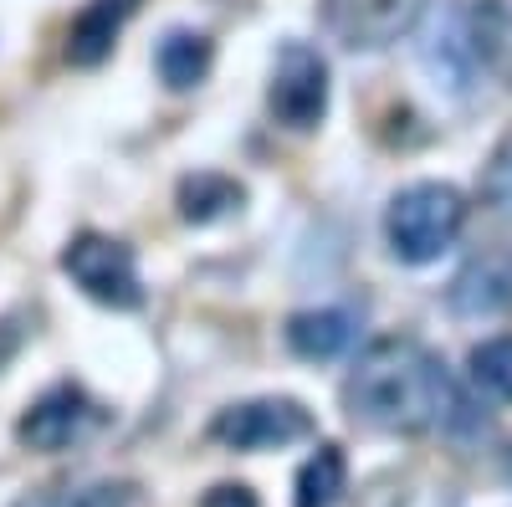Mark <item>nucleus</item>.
<instances>
[{"mask_svg": "<svg viewBox=\"0 0 512 507\" xmlns=\"http://www.w3.org/2000/svg\"><path fill=\"white\" fill-rule=\"evenodd\" d=\"M344 405L369 431L420 436V431L451 426L461 395L441 354H431L420 338H374L344 379Z\"/></svg>", "mask_w": 512, "mask_h": 507, "instance_id": "1", "label": "nucleus"}, {"mask_svg": "<svg viewBox=\"0 0 512 507\" xmlns=\"http://www.w3.org/2000/svg\"><path fill=\"white\" fill-rule=\"evenodd\" d=\"M466 231V195L456 185L441 180H420L410 190H400L384 210V241L405 267H425L441 251L456 246V236Z\"/></svg>", "mask_w": 512, "mask_h": 507, "instance_id": "2", "label": "nucleus"}, {"mask_svg": "<svg viewBox=\"0 0 512 507\" xmlns=\"http://www.w3.org/2000/svg\"><path fill=\"white\" fill-rule=\"evenodd\" d=\"M62 272L103 308H118V313L144 308V282H139L134 251H128L123 241H113V236H103V231L72 236L67 251H62Z\"/></svg>", "mask_w": 512, "mask_h": 507, "instance_id": "3", "label": "nucleus"}, {"mask_svg": "<svg viewBox=\"0 0 512 507\" xmlns=\"http://www.w3.org/2000/svg\"><path fill=\"white\" fill-rule=\"evenodd\" d=\"M267 108L282 129L308 134L328 113V62L308 41H287L272 62V82H267Z\"/></svg>", "mask_w": 512, "mask_h": 507, "instance_id": "4", "label": "nucleus"}, {"mask_svg": "<svg viewBox=\"0 0 512 507\" xmlns=\"http://www.w3.org/2000/svg\"><path fill=\"white\" fill-rule=\"evenodd\" d=\"M308 436H313V415L297 400H277V395L226 405L210 420V441H221L231 451H277V446L308 441Z\"/></svg>", "mask_w": 512, "mask_h": 507, "instance_id": "5", "label": "nucleus"}, {"mask_svg": "<svg viewBox=\"0 0 512 507\" xmlns=\"http://www.w3.org/2000/svg\"><path fill=\"white\" fill-rule=\"evenodd\" d=\"M318 11L338 47L384 52L390 41H400L420 21L425 0H318Z\"/></svg>", "mask_w": 512, "mask_h": 507, "instance_id": "6", "label": "nucleus"}, {"mask_svg": "<svg viewBox=\"0 0 512 507\" xmlns=\"http://www.w3.org/2000/svg\"><path fill=\"white\" fill-rule=\"evenodd\" d=\"M98 420H103V410L88 400L82 385H52L47 395H36L26 405L16 436L31 451H67V446H77L82 436H88Z\"/></svg>", "mask_w": 512, "mask_h": 507, "instance_id": "7", "label": "nucleus"}, {"mask_svg": "<svg viewBox=\"0 0 512 507\" xmlns=\"http://www.w3.org/2000/svg\"><path fill=\"white\" fill-rule=\"evenodd\" d=\"M446 303L456 318H497L512 308V251H487L472 257L456 282L446 287Z\"/></svg>", "mask_w": 512, "mask_h": 507, "instance_id": "8", "label": "nucleus"}, {"mask_svg": "<svg viewBox=\"0 0 512 507\" xmlns=\"http://www.w3.org/2000/svg\"><path fill=\"white\" fill-rule=\"evenodd\" d=\"M134 11H139V0H88V6L77 11L72 31H67V62L72 67H98L113 52L118 31L128 26Z\"/></svg>", "mask_w": 512, "mask_h": 507, "instance_id": "9", "label": "nucleus"}, {"mask_svg": "<svg viewBox=\"0 0 512 507\" xmlns=\"http://www.w3.org/2000/svg\"><path fill=\"white\" fill-rule=\"evenodd\" d=\"M354 344V313L344 308H308V313H292L287 318V349L297 359H338Z\"/></svg>", "mask_w": 512, "mask_h": 507, "instance_id": "10", "label": "nucleus"}, {"mask_svg": "<svg viewBox=\"0 0 512 507\" xmlns=\"http://www.w3.org/2000/svg\"><path fill=\"white\" fill-rule=\"evenodd\" d=\"M466 41H472V57L512 88V0H477Z\"/></svg>", "mask_w": 512, "mask_h": 507, "instance_id": "11", "label": "nucleus"}, {"mask_svg": "<svg viewBox=\"0 0 512 507\" xmlns=\"http://www.w3.org/2000/svg\"><path fill=\"white\" fill-rule=\"evenodd\" d=\"M210 62H216V47H210V36H200V31H169L159 41V52H154V67L164 77V88H175V93L200 88Z\"/></svg>", "mask_w": 512, "mask_h": 507, "instance_id": "12", "label": "nucleus"}, {"mask_svg": "<svg viewBox=\"0 0 512 507\" xmlns=\"http://www.w3.org/2000/svg\"><path fill=\"white\" fill-rule=\"evenodd\" d=\"M175 200H180V216H185L190 226H210V221L231 216V210H241L246 190H241L231 175H216V169H200V175H185V180H180Z\"/></svg>", "mask_w": 512, "mask_h": 507, "instance_id": "13", "label": "nucleus"}, {"mask_svg": "<svg viewBox=\"0 0 512 507\" xmlns=\"http://www.w3.org/2000/svg\"><path fill=\"white\" fill-rule=\"evenodd\" d=\"M349 487V461L338 446H318L303 472H297V492H292V507H338V497H344Z\"/></svg>", "mask_w": 512, "mask_h": 507, "instance_id": "14", "label": "nucleus"}, {"mask_svg": "<svg viewBox=\"0 0 512 507\" xmlns=\"http://www.w3.org/2000/svg\"><path fill=\"white\" fill-rule=\"evenodd\" d=\"M466 369H472V385L487 400L512 405V333H497V338H487V344H477L472 359H466Z\"/></svg>", "mask_w": 512, "mask_h": 507, "instance_id": "15", "label": "nucleus"}, {"mask_svg": "<svg viewBox=\"0 0 512 507\" xmlns=\"http://www.w3.org/2000/svg\"><path fill=\"white\" fill-rule=\"evenodd\" d=\"M134 487L128 482H88V487H41L26 492L16 507H128Z\"/></svg>", "mask_w": 512, "mask_h": 507, "instance_id": "16", "label": "nucleus"}, {"mask_svg": "<svg viewBox=\"0 0 512 507\" xmlns=\"http://www.w3.org/2000/svg\"><path fill=\"white\" fill-rule=\"evenodd\" d=\"M482 200L502 216H512V129L492 144L487 164H482Z\"/></svg>", "mask_w": 512, "mask_h": 507, "instance_id": "17", "label": "nucleus"}, {"mask_svg": "<svg viewBox=\"0 0 512 507\" xmlns=\"http://www.w3.org/2000/svg\"><path fill=\"white\" fill-rule=\"evenodd\" d=\"M200 507H262V502H256V492H251V487H241V482H226V487H210Z\"/></svg>", "mask_w": 512, "mask_h": 507, "instance_id": "18", "label": "nucleus"}, {"mask_svg": "<svg viewBox=\"0 0 512 507\" xmlns=\"http://www.w3.org/2000/svg\"><path fill=\"white\" fill-rule=\"evenodd\" d=\"M502 472H507V482H512V451H507V467H502Z\"/></svg>", "mask_w": 512, "mask_h": 507, "instance_id": "19", "label": "nucleus"}]
</instances>
